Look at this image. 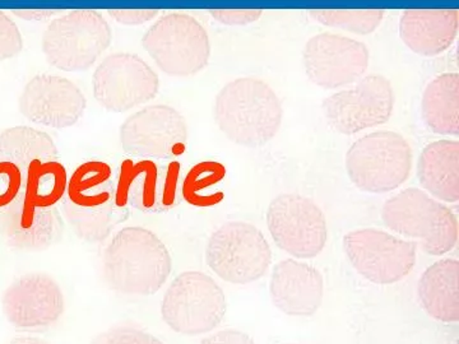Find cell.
<instances>
[{
	"label": "cell",
	"mask_w": 459,
	"mask_h": 344,
	"mask_svg": "<svg viewBox=\"0 0 459 344\" xmlns=\"http://www.w3.org/2000/svg\"><path fill=\"white\" fill-rule=\"evenodd\" d=\"M457 8L406 9L400 21L402 41L413 53L435 56L449 49L457 38Z\"/></svg>",
	"instance_id": "cell-20"
},
{
	"label": "cell",
	"mask_w": 459,
	"mask_h": 344,
	"mask_svg": "<svg viewBox=\"0 0 459 344\" xmlns=\"http://www.w3.org/2000/svg\"><path fill=\"white\" fill-rule=\"evenodd\" d=\"M214 120L230 141L261 147L280 131L282 107L274 90L258 78H238L214 101Z\"/></svg>",
	"instance_id": "cell-2"
},
{
	"label": "cell",
	"mask_w": 459,
	"mask_h": 344,
	"mask_svg": "<svg viewBox=\"0 0 459 344\" xmlns=\"http://www.w3.org/2000/svg\"><path fill=\"white\" fill-rule=\"evenodd\" d=\"M3 313L18 329H44L65 314V295L53 277L30 273L14 280L3 295Z\"/></svg>",
	"instance_id": "cell-17"
},
{
	"label": "cell",
	"mask_w": 459,
	"mask_h": 344,
	"mask_svg": "<svg viewBox=\"0 0 459 344\" xmlns=\"http://www.w3.org/2000/svg\"><path fill=\"white\" fill-rule=\"evenodd\" d=\"M412 152L409 142L394 132H374L356 141L346 155L353 185L362 192L383 194L410 176Z\"/></svg>",
	"instance_id": "cell-5"
},
{
	"label": "cell",
	"mask_w": 459,
	"mask_h": 344,
	"mask_svg": "<svg viewBox=\"0 0 459 344\" xmlns=\"http://www.w3.org/2000/svg\"><path fill=\"white\" fill-rule=\"evenodd\" d=\"M343 249L362 277L377 285H392L415 267L418 245L380 229L362 228L343 237Z\"/></svg>",
	"instance_id": "cell-9"
},
{
	"label": "cell",
	"mask_w": 459,
	"mask_h": 344,
	"mask_svg": "<svg viewBox=\"0 0 459 344\" xmlns=\"http://www.w3.org/2000/svg\"><path fill=\"white\" fill-rule=\"evenodd\" d=\"M287 344H292V343H287Z\"/></svg>",
	"instance_id": "cell-38"
},
{
	"label": "cell",
	"mask_w": 459,
	"mask_h": 344,
	"mask_svg": "<svg viewBox=\"0 0 459 344\" xmlns=\"http://www.w3.org/2000/svg\"><path fill=\"white\" fill-rule=\"evenodd\" d=\"M91 344H164L143 328L134 324H119L100 333Z\"/></svg>",
	"instance_id": "cell-30"
},
{
	"label": "cell",
	"mask_w": 459,
	"mask_h": 344,
	"mask_svg": "<svg viewBox=\"0 0 459 344\" xmlns=\"http://www.w3.org/2000/svg\"><path fill=\"white\" fill-rule=\"evenodd\" d=\"M201 344H255L247 334L243 331L228 329L221 331L212 336L204 338Z\"/></svg>",
	"instance_id": "cell-35"
},
{
	"label": "cell",
	"mask_w": 459,
	"mask_h": 344,
	"mask_svg": "<svg viewBox=\"0 0 459 344\" xmlns=\"http://www.w3.org/2000/svg\"><path fill=\"white\" fill-rule=\"evenodd\" d=\"M63 232L65 223L56 207H35L23 194L0 213V235L14 249L48 250L62 240Z\"/></svg>",
	"instance_id": "cell-18"
},
{
	"label": "cell",
	"mask_w": 459,
	"mask_h": 344,
	"mask_svg": "<svg viewBox=\"0 0 459 344\" xmlns=\"http://www.w3.org/2000/svg\"><path fill=\"white\" fill-rule=\"evenodd\" d=\"M226 176V168L217 161H204L193 166L184 179L181 194L188 203L197 207H210L220 203L223 199L221 192L210 190L221 183Z\"/></svg>",
	"instance_id": "cell-28"
},
{
	"label": "cell",
	"mask_w": 459,
	"mask_h": 344,
	"mask_svg": "<svg viewBox=\"0 0 459 344\" xmlns=\"http://www.w3.org/2000/svg\"><path fill=\"white\" fill-rule=\"evenodd\" d=\"M419 298L431 318L443 322H459V262H434L420 280Z\"/></svg>",
	"instance_id": "cell-21"
},
{
	"label": "cell",
	"mask_w": 459,
	"mask_h": 344,
	"mask_svg": "<svg viewBox=\"0 0 459 344\" xmlns=\"http://www.w3.org/2000/svg\"><path fill=\"white\" fill-rule=\"evenodd\" d=\"M93 96L111 113H124L155 99L159 75L134 54H111L93 74Z\"/></svg>",
	"instance_id": "cell-13"
},
{
	"label": "cell",
	"mask_w": 459,
	"mask_h": 344,
	"mask_svg": "<svg viewBox=\"0 0 459 344\" xmlns=\"http://www.w3.org/2000/svg\"><path fill=\"white\" fill-rule=\"evenodd\" d=\"M382 219L392 231L418 238L421 249L429 255L446 254L457 244V217L422 190L406 189L386 201Z\"/></svg>",
	"instance_id": "cell-3"
},
{
	"label": "cell",
	"mask_w": 459,
	"mask_h": 344,
	"mask_svg": "<svg viewBox=\"0 0 459 344\" xmlns=\"http://www.w3.org/2000/svg\"><path fill=\"white\" fill-rule=\"evenodd\" d=\"M13 13L26 21H44L56 14L57 11H53V9H16Z\"/></svg>",
	"instance_id": "cell-36"
},
{
	"label": "cell",
	"mask_w": 459,
	"mask_h": 344,
	"mask_svg": "<svg viewBox=\"0 0 459 344\" xmlns=\"http://www.w3.org/2000/svg\"><path fill=\"white\" fill-rule=\"evenodd\" d=\"M272 303L290 316H310L322 305L325 283L312 265L286 259L273 268L270 286Z\"/></svg>",
	"instance_id": "cell-19"
},
{
	"label": "cell",
	"mask_w": 459,
	"mask_h": 344,
	"mask_svg": "<svg viewBox=\"0 0 459 344\" xmlns=\"http://www.w3.org/2000/svg\"><path fill=\"white\" fill-rule=\"evenodd\" d=\"M309 13L322 25L369 35L382 23L385 12L383 9H312Z\"/></svg>",
	"instance_id": "cell-29"
},
{
	"label": "cell",
	"mask_w": 459,
	"mask_h": 344,
	"mask_svg": "<svg viewBox=\"0 0 459 344\" xmlns=\"http://www.w3.org/2000/svg\"><path fill=\"white\" fill-rule=\"evenodd\" d=\"M25 176L17 166L0 162V210H4L21 195Z\"/></svg>",
	"instance_id": "cell-31"
},
{
	"label": "cell",
	"mask_w": 459,
	"mask_h": 344,
	"mask_svg": "<svg viewBox=\"0 0 459 344\" xmlns=\"http://www.w3.org/2000/svg\"><path fill=\"white\" fill-rule=\"evenodd\" d=\"M171 268V256L164 243L142 228L120 229L102 255L105 282L124 295L156 294L170 276Z\"/></svg>",
	"instance_id": "cell-1"
},
{
	"label": "cell",
	"mask_w": 459,
	"mask_h": 344,
	"mask_svg": "<svg viewBox=\"0 0 459 344\" xmlns=\"http://www.w3.org/2000/svg\"><path fill=\"white\" fill-rule=\"evenodd\" d=\"M322 108L332 129L341 134H356L391 119L394 108V87L383 75L370 74L353 89L329 96Z\"/></svg>",
	"instance_id": "cell-12"
},
{
	"label": "cell",
	"mask_w": 459,
	"mask_h": 344,
	"mask_svg": "<svg viewBox=\"0 0 459 344\" xmlns=\"http://www.w3.org/2000/svg\"><path fill=\"white\" fill-rule=\"evenodd\" d=\"M65 201L82 210H99L115 202V181L110 166L104 161L84 162L68 180Z\"/></svg>",
	"instance_id": "cell-24"
},
{
	"label": "cell",
	"mask_w": 459,
	"mask_h": 344,
	"mask_svg": "<svg viewBox=\"0 0 459 344\" xmlns=\"http://www.w3.org/2000/svg\"><path fill=\"white\" fill-rule=\"evenodd\" d=\"M305 73L316 86L333 90L358 81L369 66L364 42L336 33H319L305 45Z\"/></svg>",
	"instance_id": "cell-15"
},
{
	"label": "cell",
	"mask_w": 459,
	"mask_h": 344,
	"mask_svg": "<svg viewBox=\"0 0 459 344\" xmlns=\"http://www.w3.org/2000/svg\"><path fill=\"white\" fill-rule=\"evenodd\" d=\"M108 21L93 9H75L56 18L42 36L48 62L60 71L84 72L110 47Z\"/></svg>",
	"instance_id": "cell-4"
},
{
	"label": "cell",
	"mask_w": 459,
	"mask_h": 344,
	"mask_svg": "<svg viewBox=\"0 0 459 344\" xmlns=\"http://www.w3.org/2000/svg\"><path fill=\"white\" fill-rule=\"evenodd\" d=\"M13 344H47L45 342H42V340H17L16 343Z\"/></svg>",
	"instance_id": "cell-37"
},
{
	"label": "cell",
	"mask_w": 459,
	"mask_h": 344,
	"mask_svg": "<svg viewBox=\"0 0 459 344\" xmlns=\"http://www.w3.org/2000/svg\"><path fill=\"white\" fill-rule=\"evenodd\" d=\"M119 138L124 152L134 159H172L186 152L188 128L174 108L152 105L131 115Z\"/></svg>",
	"instance_id": "cell-11"
},
{
	"label": "cell",
	"mask_w": 459,
	"mask_h": 344,
	"mask_svg": "<svg viewBox=\"0 0 459 344\" xmlns=\"http://www.w3.org/2000/svg\"><path fill=\"white\" fill-rule=\"evenodd\" d=\"M267 225L274 243L299 259L319 255L328 240L327 221L312 199L281 194L268 207Z\"/></svg>",
	"instance_id": "cell-10"
},
{
	"label": "cell",
	"mask_w": 459,
	"mask_h": 344,
	"mask_svg": "<svg viewBox=\"0 0 459 344\" xmlns=\"http://www.w3.org/2000/svg\"><path fill=\"white\" fill-rule=\"evenodd\" d=\"M221 287L201 271H186L174 280L161 305L166 324L184 336H201L219 327L225 318Z\"/></svg>",
	"instance_id": "cell-7"
},
{
	"label": "cell",
	"mask_w": 459,
	"mask_h": 344,
	"mask_svg": "<svg viewBox=\"0 0 459 344\" xmlns=\"http://www.w3.org/2000/svg\"><path fill=\"white\" fill-rule=\"evenodd\" d=\"M205 261L220 279L247 285L267 273L272 253L270 244L255 226L229 222L211 236Z\"/></svg>",
	"instance_id": "cell-8"
},
{
	"label": "cell",
	"mask_w": 459,
	"mask_h": 344,
	"mask_svg": "<svg viewBox=\"0 0 459 344\" xmlns=\"http://www.w3.org/2000/svg\"><path fill=\"white\" fill-rule=\"evenodd\" d=\"M108 16L126 26H140L157 17V9H108Z\"/></svg>",
	"instance_id": "cell-34"
},
{
	"label": "cell",
	"mask_w": 459,
	"mask_h": 344,
	"mask_svg": "<svg viewBox=\"0 0 459 344\" xmlns=\"http://www.w3.org/2000/svg\"><path fill=\"white\" fill-rule=\"evenodd\" d=\"M420 183L435 198L459 201V143L437 141L424 148L418 165Z\"/></svg>",
	"instance_id": "cell-22"
},
{
	"label": "cell",
	"mask_w": 459,
	"mask_h": 344,
	"mask_svg": "<svg viewBox=\"0 0 459 344\" xmlns=\"http://www.w3.org/2000/svg\"><path fill=\"white\" fill-rule=\"evenodd\" d=\"M23 198L40 208L56 207L65 199L68 188V175L65 166L57 161L33 162L25 175Z\"/></svg>",
	"instance_id": "cell-26"
},
{
	"label": "cell",
	"mask_w": 459,
	"mask_h": 344,
	"mask_svg": "<svg viewBox=\"0 0 459 344\" xmlns=\"http://www.w3.org/2000/svg\"><path fill=\"white\" fill-rule=\"evenodd\" d=\"M179 162L160 165L152 159H126L115 181V203L141 212H165L179 202Z\"/></svg>",
	"instance_id": "cell-14"
},
{
	"label": "cell",
	"mask_w": 459,
	"mask_h": 344,
	"mask_svg": "<svg viewBox=\"0 0 459 344\" xmlns=\"http://www.w3.org/2000/svg\"><path fill=\"white\" fill-rule=\"evenodd\" d=\"M208 13L228 26H244L255 22L261 18V9H210Z\"/></svg>",
	"instance_id": "cell-33"
},
{
	"label": "cell",
	"mask_w": 459,
	"mask_h": 344,
	"mask_svg": "<svg viewBox=\"0 0 459 344\" xmlns=\"http://www.w3.org/2000/svg\"><path fill=\"white\" fill-rule=\"evenodd\" d=\"M63 213L78 237L87 243H101L110 236L117 225L128 219V208L117 203L99 210H82L63 199Z\"/></svg>",
	"instance_id": "cell-27"
},
{
	"label": "cell",
	"mask_w": 459,
	"mask_h": 344,
	"mask_svg": "<svg viewBox=\"0 0 459 344\" xmlns=\"http://www.w3.org/2000/svg\"><path fill=\"white\" fill-rule=\"evenodd\" d=\"M87 101L82 90L66 78L40 74L23 89L18 108L30 122L65 129L80 122Z\"/></svg>",
	"instance_id": "cell-16"
},
{
	"label": "cell",
	"mask_w": 459,
	"mask_h": 344,
	"mask_svg": "<svg viewBox=\"0 0 459 344\" xmlns=\"http://www.w3.org/2000/svg\"><path fill=\"white\" fill-rule=\"evenodd\" d=\"M422 119L443 135H459V75L446 73L431 81L422 96Z\"/></svg>",
	"instance_id": "cell-23"
},
{
	"label": "cell",
	"mask_w": 459,
	"mask_h": 344,
	"mask_svg": "<svg viewBox=\"0 0 459 344\" xmlns=\"http://www.w3.org/2000/svg\"><path fill=\"white\" fill-rule=\"evenodd\" d=\"M22 35L16 23L0 11V60L11 59L22 51Z\"/></svg>",
	"instance_id": "cell-32"
},
{
	"label": "cell",
	"mask_w": 459,
	"mask_h": 344,
	"mask_svg": "<svg viewBox=\"0 0 459 344\" xmlns=\"http://www.w3.org/2000/svg\"><path fill=\"white\" fill-rule=\"evenodd\" d=\"M142 45L164 73L197 74L208 64L211 44L204 27L184 13H169L148 29Z\"/></svg>",
	"instance_id": "cell-6"
},
{
	"label": "cell",
	"mask_w": 459,
	"mask_h": 344,
	"mask_svg": "<svg viewBox=\"0 0 459 344\" xmlns=\"http://www.w3.org/2000/svg\"><path fill=\"white\" fill-rule=\"evenodd\" d=\"M56 142L48 133L14 126L0 134V162L17 166L25 176L33 162L57 161Z\"/></svg>",
	"instance_id": "cell-25"
}]
</instances>
